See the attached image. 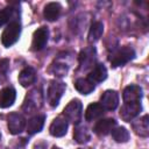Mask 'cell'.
Segmentation results:
<instances>
[{
  "instance_id": "obj_12",
  "label": "cell",
  "mask_w": 149,
  "mask_h": 149,
  "mask_svg": "<svg viewBox=\"0 0 149 149\" xmlns=\"http://www.w3.org/2000/svg\"><path fill=\"white\" fill-rule=\"evenodd\" d=\"M49 132L55 137H62V136H64L66 134V132H68V121L65 120V118L58 116V118L54 119V121L50 125Z\"/></svg>"
},
{
  "instance_id": "obj_25",
  "label": "cell",
  "mask_w": 149,
  "mask_h": 149,
  "mask_svg": "<svg viewBox=\"0 0 149 149\" xmlns=\"http://www.w3.org/2000/svg\"><path fill=\"white\" fill-rule=\"evenodd\" d=\"M111 133L112 137L119 143H125L129 140V132L125 127H114Z\"/></svg>"
},
{
  "instance_id": "obj_7",
  "label": "cell",
  "mask_w": 149,
  "mask_h": 149,
  "mask_svg": "<svg viewBox=\"0 0 149 149\" xmlns=\"http://www.w3.org/2000/svg\"><path fill=\"white\" fill-rule=\"evenodd\" d=\"M49 38V30L47 27H40L37 28L33 34V41H31V50L40 51L42 50Z\"/></svg>"
},
{
  "instance_id": "obj_13",
  "label": "cell",
  "mask_w": 149,
  "mask_h": 149,
  "mask_svg": "<svg viewBox=\"0 0 149 149\" xmlns=\"http://www.w3.org/2000/svg\"><path fill=\"white\" fill-rule=\"evenodd\" d=\"M114 127H116V121L114 119H104V120H99L95 123L93 130L97 135L105 136V135L109 134Z\"/></svg>"
},
{
  "instance_id": "obj_29",
  "label": "cell",
  "mask_w": 149,
  "mask_h": 149,
  "mask_svg": "<svg viewBox=\"0 0 149 149\" xmlns=\"http://www.w3.org/2000/svg\"><path fill=\"white\" fill-rule=\"evenodd\" d=\"M79 149H83V148H79Z\"/></svg>"
},
{
  "instance_id": "obj_14",
  "label": "cell",
  "mask_w": 149,
  "mask_h": 149,
  "mask_svg": "<svg viewBox=\"0 0 149 149\" xmlns=\"http://www.w3.org/2000/svg\"><path fill=\"white\" fill-rule=\"evenodd\" d=\"M44 120H45V115L44 114H37V115L30 118L28 120L27 126H26L27 133L29 135H33V134H36V133L41 132L43 126H44Z\"/></svg>"
},
{
  "instance_id": "obj_16",
  "label": "cell",
  "mask_w": 149,
  "mask_h": 149,
  "mask_svg": "<svg viewBox=\"0 0 149 149\" xmlns=\"http://www.w3.org/2000/svg\"><path fill=\"white\" fill-rule=\"evenodd\" d=\"M19 83L23 86V87H28L30 85H33L36 81V71L34 68L31 66H27L24 68L20 74H19Z\"/></svg>"
},
{
  "instance_id": "obj_10",
  "label": "cell",
  "mask_w": 149,
  "mask_h": 149,
  "mask_svg": "<svg viewBox=\"0 0 149 149\" xmlns=\"http://www.w3.org/2000/svg\"><path fill=\"white\" fill-rule=\"evenodd\" d=\"M100 105L105 111H114L119 105V94L114 90L105 91L100 97Z\"/></svg>"
},
{
  "instance_id": "obj_23",
  "label": "cell",
  "mask_w": 149,
  "mask_h": 149,
  "mask_svg": "<svg viewBox=\"0 0 149 149\" xmlns=\"http://www.w3.org/2000/svg\"><path fill=\"white\" fill-rule=\"evenodd\" d=\"M74 88L81 94H88L95 88V85L88 78H78L74 81Z\"/></svg>"
},
{
  "instance_id": "obj_17",
  "label": "cell",
  "mask_w": 149,
  "mask_h": 149,
  "mask_svg": "<svg viewBox=\"0 0 149 149\" xmlns=\"http://www.w3.org/2000/svg\"><path fill=\"white\" fill-rule=\"evenodd\" d=\"M93 83H101L107 78V69L104 64H95L88 72L87 77Z\"/></svg>"
},
{
  "instance_id": "obj_5",
  "label": "cell",
  "mask_w": 149,
  "mask_h": 149,
  "mask_svg": "<svg viewBox=\"0 0 149 149\" xmlns=\"http://www.w3.org/2000/svg\"><path fill=\"white\" fill-rule=\"evenodd\" d=\"M42 101H43V98H42L41 90L34 88L27 94V97L24 99V102L22 105V109L26 111L27 113L36 112L42 106Z\"/></svg>"
},
{
  "instance_id": "obj_9",
  "label": "cell",
  "mask_w": 149,
  "mask_h": 149,
  "mask_svg": "<svg viewBox=\"0 0 149 149\" xmlns=\"http://www.w3.org/2000/svg\"><path fill=\"white\" fill-rule=\"evenodd\" d=\"M95 48L94 47H87L83 49L79 54V65L81 70H87L90 68L94 66L95 63Z\"/></svg>"
},
{
  "instance_id": "obj_27",
  "label": "cell",
  "mask_w": 149,
  "mask_h": 149,
  "mask_svg": "<svg viewBox=\"0 0 149 149\" xmlns=\"http://www.w3.org/2000/svg\"><path fill=\"white\" fill-rule=\"evenodd\" d=\"M52 149H61V148H58V147H54Z\"/></svg>"
},
{
  "instance_id": "obj_1",
  "label": "cell",
  "mask_w": 149,
  "mask_h": 149,
  "mask_svg": "<svg viewBox=\"0 0 149 149\" xmlns=\"http://www.w3.org/2000/svg\"><path fill=\"white\" fill-rule=\"evenodd\" d=\"M20 34H21V24H20V21L12 20L7 24V27L5 28V30L2 31L1 43L3 44V47L9 48V47H12L19 40Z\"/></svg>"
},
{
  "instance_id": "obj_11",
  "label": "cell",
  "mask_w": 149,
  "mask_h": 149,
  "mask_svg": "<svg viewBox=\"0 0 149 149\" xmlns=\"http://www.w3.org/2000/svg\"><path fill=\"white\" fill-rule=\"evenodd\" d=\"M123 104L127 102H137L142 99V88L139 85H128L122 92Z\"/></svg>"
},
{
  "instance_id": "obj_24",
  "label": "cell",
  "mask_w": 149,
  "mask_h": 149,
  "mask_svg": "<svg viewBox=\"0 0 149 149\" xmlns=\"http://www.w3.org/2000/svg\"><path fill=\"white\" fill-rule=\"evenodd\" d=\"M104 33V24L100 22V21H95L92 23L90 30H88V35H87V40L90 43H93V42H97L101 35Z\"/></svg>"
},
{
  "instance_id": "obj_21",
  "label": "cell",
  "mask_w": 149,
  "mask_h": 149,
  "mask_svg": "<svg viewBox=\"0 0 149 149\" xmlns=\"http://www.w3.org/2000/svg\"><path fill=\"white\" fill-rule=\"evenodd\" d=\"M104 113H105V109L101 107L100 104H98V102L90 104L87 106V108H86V112H85V120L86 121L97 120L100 116H102Z\"/></svg>"
},
{
  "instance_id": "obj_26",
  "label": "cell",
  "mask_w": 149,
  "mask_h": 149,
  "mask_svg": "<svg viewBox=\"0 0 149 149\" xmlns=\"http://www.w3.org/2000/svg\"><path fill=\"white\" fill-rule=\"evenodd\" d=\"M13 13H14V8H10V7L0 9V27H2L5 23H7V22L9 23L12 21L10 17L13 16Z\"/></svg>"
},
{
  "instance_id": "obj_8",
  "label": "cell",
  "mask_w": 149,
  "mask_h": 149,
  "mask_svg": "<svg viewBox=\"0 0 149 149\" xmlns=\"http://www.w3.org/2000/svg\"><path fill=\"white\" fill-rule=\"evenodd\" d=\"M142 109V106H141V101H137V102H127V104H123L121 109H120V116L123 121L126 122H130L134 118H136Z\"/></svg>"
},
{
  "instance_id": "obj_15",
  "label": "cell",
  "mask_w": 149,
  "mask_h": 149,
  "mask_svg": "<svg viewBox=\"0 0 149 149\" xmlns=\"http://www.w3.org/2000/svg\"><path fill=\"white\" fill-rule=\"evenodd\" d=\"M16 92L12 86L3 87L0 91V108H7L12 106L15 101Z\"/></svg>"
},
{
  "instance_id": "obj_22",
  "label": "cell",
  "mask_w": 149,
  "mask_h": 149,
  "mask_svg": "<svg viewBox=\"0 0 149 149\" xmlns=\"http://www.w3.org/2000/svg\"><path fill=\"white\" fill-rule=\"evenodd\" d=\"M73 139L78 143H86L91 140V133L86 126L78 123L73 130Z\"/></svg>"
},
{
  "instance_id": "obj_6",
  "label": "cell",
  "mask_w": 149,
  "mask_h": 149,
  "mask_svg": "<svg viewBox=\"0 0 149 149\" xmlns=\"http://www.w3.org/2000/svg\"><path fill=\"white\" fill-rule=\"evenodd\" d=\"M7 126L10 134L13 135L20 134L26 127V119L22 114L17 112H13L7 118Z\"/></svg>"
},
{
  "instance_id": "obj_3",
  "label": "cell",
  "mask_w": 149,
  "mask_h": 149,
  "mask_svg": "<svg viewBox=\"0 0 149 149\" xmlns=\"http://www.w3.org/2000/svg\"><path fill=\"white\" fill-rule=\"evenodd\" d=\"M81 114H83V105H81L80 100H78V99L71 100L65 106V108L63 111V115H64L65 120L70 121L72 123H76V125H78L80 122Z\"/></svg>"
},
{
  "instance_id": "obj_19",
  "label": "cell",
  "mask_w": 149,
  "mask_h": 149,
  "mask_svg": "<svg viewBox=\"0 0 149 149\" xmlns=\"http://www.w3.org/2000/svg\"><path fill=\"white\" fill-rule=\"evenodd\" d=\"M68 70H69V64L64 59H62V57H58L57 59H55L54 63L51 64L50 69H49V71L54 76H56V77H64V76H66Z\"/></svg>"
},
{
  "instance_id": "obj_20",
  "label": "cell",
  "mask_w": 149,
  "mask_h": 149,
  "mask_svg": "<svg viewBox=\"0 0 149 149\" xmlns=\"http://www.w3.org/2000/svg\"><path fill=\"white\" fill-rule=\"evenodd\" d=\"M133 129L134 132L141 136V137H148L149 135V121H148V115H143L140 118V120H136L133 122Z\"/></svg>"
},
{
  "instance_id": "obj_4",
  "label": "cell",
  "mask_w": 149,
  "mask_h": 149,
  "mask_svg": "<svg viewBox=\"0 0 149 149\" xmlns=\"http://www.w3.org/2000/svg\"><path fill=\"white\" fill-rule=\"evenodd\" d=\"M66 88V85L61 80H51L48 86V102L51 107H56Z\"/></svg>"
},
{
  "instance_id": "obj_2",
  "label": "cell",
  "mask_w": 149,
  "mask_h": 149,
  "mask_svg": "<svg viewBox=\"0 0 149 149\" xmlns=\"http://www.w3.org/2000/svg\"><path fill=\"white\" fill-rule=\"evenodd\" d=\"M135 58V50L130 47H122L115 50L111 56H109V62L113 68L122 66L130 62L132 59Z\"/></svg>"
},
{
  "instance_id": "obj_28",
  "label": "cell",
  "mask_w": 149,
  "mask_h": 149,
  "mask_svg": "<svg viewBox=\"0 0 149 149\" xmlns=\"http://www.w3.org/2000/svg\"><path fill=\"white\" fill-rule=\"evenodd\" d=\"M0 139H1V134H0Z\"/></svg>"
},
{
  "instance_id": "obj_18",
  "label": "cell",
  "mask_w": 149,
  "mask_h": 149,
  "mask_svg": "<svg viewBox=\"0 0 149 149\" xmlns=\"http://www.w3.org/2000/svg\"><path fill=\"white\" fill-rule=\"evenodd\" d=\"M61 12H62V6L58 2H49L44 7L43 16L48 21H55L59 17Z\"/></svg>"
}]
</instances>
